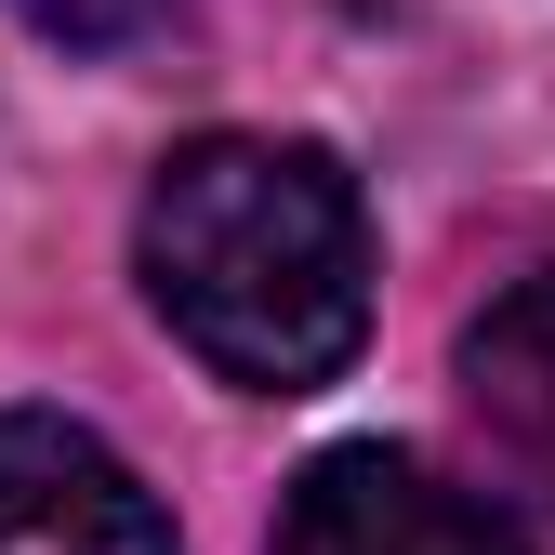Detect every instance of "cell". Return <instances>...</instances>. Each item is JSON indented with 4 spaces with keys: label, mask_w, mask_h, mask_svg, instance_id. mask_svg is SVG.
I'll list each match as a JSON object with an SVG mask.
<instances>
[{
    "label": "cell",
    "mask_w": 555,
    "mask_h": 555,
    "mask_svg": "<svg viewBox=\"0 0 555 555\" xmlns=\"http://www.w3.org/2000/svg\"><path fill=\"white\" fill-rule=\"evenodd\" d=\"M146 305L238 397H318L371 331V212L358 172L305 132H198L132 212Z\"/></svg>",
    "instance_id": "cell-1"
},
{
    "label": "cell",
    "mask_w": 555,
    "mask_h": 555,
    "mask_svg": "<svg viewBox=\"0 0 555 555\" xmlns=\"http://www.w3.org/2000/svg\"><path fill=\"white\" fill-rule=\"evenodd\" d=\"M278 555H529V529L503 503L450 490L437 463L358 437V450H318L278 490Z\"/></svg>",
    "instance_id": "cell-2"
},
{
    "label": "cell",
    "mask_w": 555,
    "mask_h": 555,
    "mask_svg": "<svg viewBox=\"0 0 555 555\" xmlns=\"http://www.w3.org/2000/svg\"><path fill=\"white\" fill-rule=\"evenodd\" d=\"M0 555H172V516L93 424L0 410Z\"/></svg>",
    "instance_id": "cell-3"
},
{
    "label": "cell",
    "mask_w": 555,
    "mask_h": 555,
    "mask_svg": "<svg viewBox=\"0 0 555 555\" xmlns=\"http://www.w3.org/2000/svg\"><path fill=\"white\" fill-rule=\"evenodd\" d=\"M463 397H476V424L503 437V463L529 490H555V264L516 278V292L463 331Z\"/></svg>",
    "instance_id": "cell-4"
},
{
    "label": "cell",
    "mask_w": 555,
    "mask_h": 555,
    "mask_svg": "<svg viewBox=\"0 0 555 555\" xmlns=\"http://www.w3.org/2000/svg\"><path fill=\"white\" fill-rule=\"evenodd\" d=\"M14 14H27L40 40H66V53H119V40H146L172 0H14Z\"/></svg>",
    "instance_id": "cell-5"
}]
</instances>
